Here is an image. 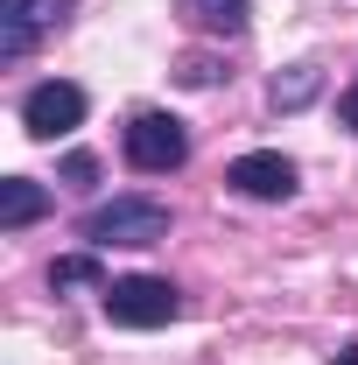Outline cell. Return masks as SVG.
Returning <instances> with one entry per match:
<instances>
[{
  "label": "cell",
  "instance_id": "obj_1",
  "mask_svg": "<svg viewBox=\"0 0 358 365\" xmlns=\"http://www.w3.org/2000/svg\"><path fill=\"white\" fill-rule=\"evenodd\" d=\"M98 302H106V323H120V330H162L183 317V295L162 274H120L98 288Z\"/></svg>",
  "mask_w": 358,
  "mask_h": 365
},
{
  "label": "cell",
  "instance_id": "obj_2",
  "mask_svg": "<svg viewBox=\"0 0 358 365\" xmlns=\"http://www.w3.org/2000/svg\"><path fill=\"white\" fill-rule=\"evenodd\" d=\"M85 239L91 246H162L169 239V204L155 197H113L85 218Z\"/></svg>",
  "mask_w": 358,
  "mask_h": 365
},
{
  "label": "cell",
  "instance_id": "obj_3",
  "mask_svg": "<svg viewBox=\"0 0 358 365\" xmlns=\"http://www.w3.org/2000/svg\"><path fill=\"white\" fill-rule=\"evenodd\" d=\"M120 148H127V162H134L140 176H169V169L190 162V127H183L176 113H134L127 134H120Z\"/></svg>",
  "mask_w": 358,
  "mask_h": 365
},
{
  "label": "cell",
  "instance_id": "obj_4",
  "mask_svg": "<svg viewBox=\"0 0 358 365\" xmlns=\"http://www.w3.org/2000/svg\"><path fill=\"white\" fill-rule=\"evenodd\" d=\"M21 127L36 140H63L85 127V85H71V78H49V85H36L29 98H21Z\"/></svg>",
  "mask_w": 358,
  "mask_h": 365
},
{
  "label": "cell",
  "instance_id": "obj_5",
  "mask_svg": "<svg viewBox=\"0 0 358 365\" xmlns=\"http://www.w3.org/2000/svg\"><path fill=\"white\" fill-rule=\"evenodd\" d=\"M71 7H78V0H7V7H0V63H21L29 43H36L43 29H56Z\"/></svg>",
  "mask_w": 358,
  "mask_h": 365
},
{
  "label": "cell",
  "instance_id": "obj_6",
  "mask_svg": "<svg viewBox=\"0 0 358 365\" xmlns=\"http://www.w3.org/2000/svg\"><path fill=\"white\" fill-rule=\"evenodd\" d=\"M225 182L239 190V197H260V204H281V197H295V162L288 155H274V148H253V155H239Z\"/></svg>",
  "mask_w": 358,
  "mask_h": 365
},
{
  "label": "cell",
  "instance_id": "obj_7",
  "mask_svg": "<svg viewBox=\"0 0 358 365\" xmlns=\"http://www.w3.org/2000/svg\"><path fill=\"white\" fill-rule=\"evenodd\" d=\"M43 211H49V190H43V182H29V176H7V182H0V232H29Z\"/></svg>",
  "mask_w": 358,
  "mask_h": 365
},
{
  "label": "cell",
  "instance_id": "obj_8",
  "mask_svg": "<svg viewBox=\"0 0 358 365\" xmlns=\"http://www.w3.org/2000/svg\"><path fill=\"white\" fill-rule=\"evenodd\" d=\"M316 91H323V63H288L267 85V106L274 113H302V106H316Z\"/></svg>",
  "mask_w": 358,
  "mask_h": 365
},
{
  "label": "cell",
  "instance_id": "obj_9",
  "mask_svg": "<svg viewBox=\"0 0 358 365\" xmlns=\"http://www.w3.org/2000/svg\"><path fill=\"white\" fill-rule=\"evenodd\" d=\"M183 14H190L204 36H239L246 14H253V0H183Z\"/></svg>",
  "mask_w": 358,
  "mask_h": 365
},
{
  "label": "cell",
  "instance_id": "obj_10",
  "mask_svg": "<svg viewBox=\"0 0 358 365\" xmlns=\"http://www.w3.org/2000/svg\"><path fill=\"white\" fill-rule=\"evenodd\" d=\"M49 288H106V267H98V253H63V260L49 267Z\"/></svg>",
  "mask_w": 358,
  "mask_h": 365
},
{
  "label": "cell",
  "instance_id": "obj_11",
  "mask_svg": "<svg viewBox=\"0 0 358 365\" xmlns=\"http://www.w3.org/2000/svg\"><path fill=\"white\" fill-rule=\"evenodd\" d=\"M225 71H218V56H183L176 63V85H190V91H204V85H218Z\"/></svg>",
  "mask_w": 358,
  "mask_h": 365
},
{
  "label": "cell",
  "instance_id": "obj_12",
  "mask_svg": "<svg viewBox=\"0 0 358 365\" xmlns=\"http://www.w3.org/2000/svg\"><path fill=\"white\" fill-rule=\"evenodd\" d=\"M63 182H71V190H91V182H98V162H91L85 148H78V155H63Z\"/></svg>",
  "mask_w": 358,
  "mask_h": 365
},
{
  "label": "cell",
  "instance_id": "obj_13",
  "mask_svg": "<svg viewBox=\"0 0 358 365\" xmlns=\"http://www.w3.org/2000/svg\"><path fill=\"white\" fill-rule=\"evenodd\" d=\"M337 127H352V134H358V85L337 91Z\"/></svg>",
  "mask_w": 358,
  "mask_h": 365
},
{
  "label": "cell",
  "instance_id": "obj_14",
  "mask_svg": "<svg viewBox=\"0 0 358 365\" xmlns=\"http://www.w3.org/2000/svg\"><path fill=\"white\" fill-rule=\"evenodd\" d=\"M330 365H358V344H344V351H337V359H330Z\"/></svg>",
  "mask_w": 358,
  "mask_h": 365
}]
</instances>
